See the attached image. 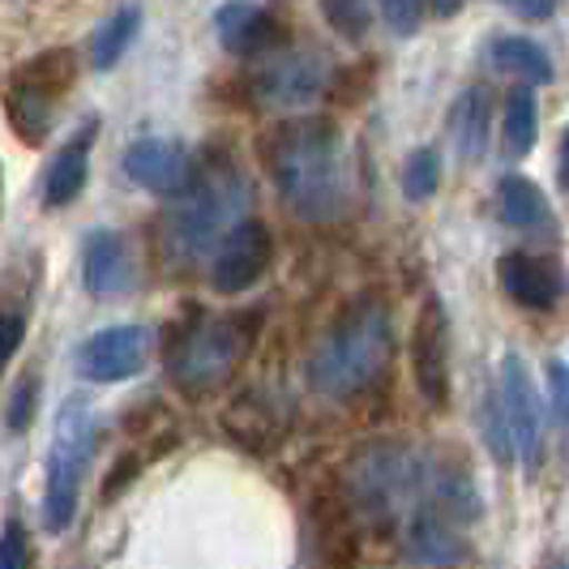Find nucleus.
Wrapping results in <instances>:
<instances>
[{"label":"nucleus","mask_w":569,"mask_h":569,"mask_svg":"<svg viewBox=\"0 0 569 569\" xmlns=\"http://www.w3.org/2000/svg\"><path fill=\"white\" fill-rule=\"evenodd\" d=\"M244 206H249V184L236 171V163L228 159H210L206 168L198 163L189 189L176 198L168 223H163L168 253L180 261H198V257L214 253L223 231L244 219Z\"/></svg>","instance_id":"nucleus-3"},{"label":"nucleus","mask_w":569,"mask_h":569,"mask_svg":"<svg viewBox=\"0 0 569 569\" xmlns=\"http://www.w3.org/2000/svg\"><path fill=\"white\" fill-rule=\"evenodd\" d=\"M402 189H407L411 201H425L441 189V154H437L432 146L416 150V154L407 159V168H402Z\"/></svg>","instance_id":"nucleus-25"},{"label":"nucleus","mask_w":569,"mask_h":569,"mask_svg":"<svg viewBox=\"0 0 569 569\" xmlns=\"http://www.w3.org/2000/svg\"><path fill=\"white\" fill-rule=\"evenodd\" d=\"M342 497L365 518L386 522L402 506L420 501V458L402 441H369V446L351 450L347 467H342Z\"/></svg>","instance_id":"nucleus-5"},{"label":"nucleus","mask_w":569,"mask_h":569,"mask_svg":"<svg viewBox=\"0 0 569 569\" xmlns=\"http://www.w3.org/2000/svg\"><path fill=\"white\" fill-rule=\"evenodd\" d=\"M381 18L395 34H416L425 22V0H381Z\"/></svg>","instance_id":"nucleus-28"},{"label":"nucleus","mask_w":569,"mask_h":569,"mask_svg":"<svg viewBox=\"0 0 569 569\" xmlns=\"http://www.w3.org/2000/svg\"><path fill=\"white\" fill-rule=\"evenodd\" d=\"M214 30H219V43L231 57H257L274 43V18L249 0H228L214 13Z\"/></svg>","instance_id":"nucleus-18"},{"label":"nucleus","mask_w":569,"mask_h":569,"mask_svg":"<svg viewBox=\"0 0 569 569\" xmlns=\"http://www.w3.org/2000/svg\"><path fill=\"white\" fill-rule=\"evenodd\" d=\"M395 351L390 313L381 300H360L321 335L309 356V386L326 399H356L386 372Z\"/></svg>","instance_id":"nucleus-2"},{"label":"nucleus","mask_w":569,"mask_h":569,"mask_svg":"<svg viewBox=\"0 0 569 569\" xmlns=\"http://www.w3.org/2000/svg\"><path fill=\"white\" fill-rule=\"evenodd\" d=\"M257 342V313L236 317H193L176 330L168 347L171 381L189 395L223 386L231 372L244 365Z\"/></svg>","instance_id":"nucleus-4"},{"label":"nucleus","mask_w":569,"mask_h":569,"mask_svg":"<svg viewBox=\"0 0 569 569\" xmlns=\"http://www.w3.org/2000/svg\"><path fill=\"white\" fill-rule=\"evenodd\" d=\"M402 548L420 566H458L471 557V543L458 531L455 518L441 513L437 506H425V501L411 510L407 527H402Z\"/></svg>","instance_id":"nucleus-14"},{"label":"nucleus","mask_w":569,"mask_h":569,"mask_svg":"<svg viewBox=\"0 0 569 569\" xmlns=\"http://www.w3.org/2000/svg\"><path fill=\"white\" fill-rule=\"evenodd\" d=\"M223 425H228L231 437H236V441H244V446H249V437H253V450L274 446V437L283 432V420L270 411V402L261 399V395H244L236 407H228Z\"/></svg>","instance_id":"nucleus-19"},{"label":"nucleus","mask_w":569,"mask_h":569,"mask_svg":"<svg viewBox=\"0 0 569 569\" xmlns=\"http://www.w3.org/2000/svg\"><path fill=\"white\" fill-rule=\"evenodd\" d=\"M506 146L513 154H527L536 146V94L531 90H513L506 103Z\"/></svg>","instance_id":"nucleus-24"},{"label":"nucleus","mask_w":569,"mask_h":569,"mask_svg":"<svg viewBox=\"0 0 569 569\" xmlns=\"http://www.w3.org/2000/svg\"><path fill=\"white\" fill-rule=\"evenodd\" d=\"M270 257H274L270 228H266V223H257V219H240V223L223 231V240L214 244L210 283H214V291H223V296L249 291V287L266 274Z\"/></svg>","instance_id":"nucleus-9"},{"label":"nucleus","mask_w":569,"mask_h":569,"mask_svg":"<svg viewBox=\"0 0 569 569\" xmlns=\"http://www.w3.org/2000/svg\"><path fill=\"white\" fill-rule=\"evenodd\" d=\"M138 27H142V13L138 9H120L116 18H108L103 27L90 34V64L94 69H112L116 60L124 57V48L133 43Z\"/></svg>","instance_id":"nucleus-23"},{"label":"nucleus","mask_w":569,"mask_h":569,"mask_svg":"<svg viewBox=\"0 0 569 569\" xmlns=\"http://www.w3.org/2000/svg\"><path fill=\"white\" fill-rule=\"evenodd\" d=\"M150 360V335L142 326H112L78 347V372L86 381H124L138 377Z\"/></svg>","instance_id":"nucleus-11"},{"label":"nucleus","mask_w":569,"mask_h":569,"mask_svg":"<svg viewBox=\"0 0 569 569\" xmlns=\"http://www.w3.org/2000/svg\"><path fill=\"white\" fill-rule=\"evenodd\" d=\"M103 420L94 407L69 402L60 411L57 437H52V458H48V497H43V527L64 531L78 513V492H82L86 467L99 450Z\"/></svg>","instance_id":"nucleus-6"},{"label":"nucleus","mask_w":569,"mask_h":569,"mask_svg":"<svg viewBox=\"0 0 569 569\" xmlns=\"http://www.w3.org/2000/svg\"><path fill=\"white\" fill-rule=\"evenodd\" d=\"M326 90V69L313 52H279L257 69V99L270 108H300Z\"/></svg>","instance_id":"nucleus-13"},{"label":"nucleus","mask_w":569,"mask_h":569,"mask_svg":"<svg viewBox=\"0 0 569 569\" xmlns=\"http://www.w3.org/2000/svg\"><path fill=\"white\" fill-rule=\"evenodd\" d=\"M27 339V317L18 309H0V369L13 360V351Z\"/></svg>","instance_id":"nucleus-29"},{"label":"nucleus","mask_w":569,"mask_h":569,"mask_svg":"<svg viewBox=\"0 0 569 569\" xmlns=\"http://www.w3.org/2000/svg\"><path fill=\"white\" fill-rule=\"evenodd\" d=\"M73 78H78V60L64 48L27 60L13 73V82L4 86V116L22 142L43 146V138L52 133V120H57V103L73 86Z\"/></svg>","instance_id":"nucleus-8"},{"label":"nucleus","mask_w":569,"mask_h":569,"mask_svg":"<svg viewBox=\"0 0 569 569\" xmlns=\"http://www.w3.org/2000/svg\"><path fill=\"white\" fill-rule=\"evenodd\" d=\"M86 287L94 296H120L133 287V253L120 231H90L82 253Z\"/></svg>","instance_id":"nucleus-16"},{"label":"nucleus","mask_w":569,"mask_h":569,"mask_svg":"<svg viewBox=\"0 0 569 569\" xmlns=\"http://www.w3.org/2000/svg\"><path fill=\"white\" fill-rule=\"evenodd\" d=\"M497 279L506 287V296L518 300L522 309H552L561 296V274L552 261L531 253H506L497 261Z\"/></svg>","instance_id":"nucleus-15"},{"label":"nucleus","mask_w":569,"mask_h":569,"mask_svg":"<svg viewBox=\"0 0 569 569\" xmlns=\"http://www.w3.org/2000/svg\"><path fill=\"white\" fill-rule=\"evenodd\" d=\"M94 133H99V124L86 120L82 129L60 146L57 159H52L48 180H43V201H48L52 210L69 206V201H78V193L86 189V176H90V142H94Z\"/></svg>","instance_id":"nucleus-17"},{"label":"nucleus","mask_w":569,"mask_h":569,"mask_svg":"<svg viewBox=\"0 0 569 569\" xmlns=\"http://www.w3.org/2000/svg\"><path fill=\"white\" fill-rule=\"evenodd\" d=\"M428 4H432V13H437V18H450V13H458V4H462V0H428Z\"/></svg>","instance_id":"nucleus-33"},{"label":"nucleus","mask_w":569,"mask_h":569,"mask_svg":"<svg viewBox=\"0 0 569 569\" xmlns=\"http://www.w3.org/2000/svg\"><path fill=\"white\" fill-rule=\"evenodd\" d=\"M266 168L300 219L326 223L347 210V150L335 120L296 116L279 124L266 142Z\"/></svg>","instance_id":"nucleus-1"},{"label":"nucleus","mask_w":569,"mask_h":569,"mask_svg":"<svg viewBox=\"0 0 569 569\" xmlns=\"http://www.w3.org/2000/svg\"><path fill=\"white\" fill-rule=\"evenodd\" d=\"M548 377H552V416H557V428H566V365L552 360Z\"/></svg>","instance_id":"nucleus-31"},{"label":"nucleus","mask_w":569,"mask_h":569,"mask_svg":"<svg viewBox=\"0 0 569 569\" xmlns=\"http://www.w3.org/2000/svg\"><path fill=\"white\" fill-rule=\"evenodd\" d=\"M488 432L492 446L506 458H518L527 471H540L543 462V407L540 395L531 386V372L518 356L501 360L497 386H492V402H488Z\"/></svg>","instance_id":"nucleus-7"},{"label":"nucleus","mask_w":569,"mask_h":569,"mask_svg":"<svg viewBox=\"0 0 569 569\" xmlns=\"http://www.w3.org/2000/svg\"><path fill=\"white\" fill-rule=\"evenodd\" d=\"M497 214L510 228H536V223L548 219V201H543V193L527 176H506L497 184Z\"/></svg>","instance_id":"nucleus-22"},{"label":"nucleus","mask_w":569,"mask_h":569,"mask_svg":"<svg viewBox=\"0 0 569 569\" xmlns=\"http://www.w3.org/2000/svg\"><path fill=\"white\" fill-rule=\"evenodd\" d=\"M34 377H27L22 386H18V395H13V411H9V428L13 432H22L27 428V420H30V411H34Z\"/></svg>","instance_id":"nucleus-30"},{"label":"nucleus","mask_w":569,"mask_h":569,"mask_svg":"<svg viewBox=\"0 0 569 569\" xmlns=\"http://www.w3.org/2000/svg\"><path fill=\"white\" fill-rule=\"evenodd\" d=\"M450 133L462 159H480L488 146V99L485 90H462L450 112Z\"/></svg>","instance_id":"nucleus-21"},{"label":"nucleus","mask_w":569,"mask_h":569,"mask_svg":"<svg viewBox=\"0 0 569 569\" xmlns=\"http://www.w3.org/2000/svg\"><path fill=\"white\" fill-rule=\"evenodd\" d=\"M513 13H522V18H531V22H543V18H552V9H557V0H506Z\"/></svg>","instance_id":"nucleus-32"},{"label":"nucleus","mask_w":569,"mask_h":569,"mask_svg":"<svg viewBox=\"0 0 569 569\" xmlns=\"http://www.w3.org/2000/svg\"><path fill=\"white\" fill-rule=\"evenodd\" d=\"M321 13L342 39H365L369 34V0H321Z\"/></svg>","instance_id":"nucleus-26"},{"label":"nucleus","mask_w":569,"mask_h":569,"mask_svg":"<svg viewBox=\"0 0 569 569\" xmlns=\"http://www.w3.org/2000/svg\"><path fill=\"white\" fill-rule=\"evenodd\" d=\"M120 168L129 171L133 184H142V189H150V193H159V198H180V193L189 189V180H193L198 163H193V154H189L180 142L142 138V142H133L129 150H124Z\"/></svg>","instance_id":"nucleus-12"},{"label":"nucleus","mask_w":569,"mask_h":569,"mask_svg":"<svg viewBox=\"0 0 569 569\" xmlns=\"http://www.w3.org/2000/svg\"><path fill=\"white\" fill-rule=\"evenodd\" d=\"M411 369L425 402L446 407L450 402V330H446V309L441 300H428L416 330H411Z\"/></svg>","instance_id":"nucleus-10"},{"label":"nucleus","mask_w":569,"mask_h":569,"mask_svg":"<svg viewBox=\"0 0 569 569\" xmlns=\"http://www.w3.org/2000/svg\"><path fill=\"white\" fill-rule=\"evenodd\" d=\"M488 60H492L497 69H506V73L527 78V82H552V60H548V52H543L540 43H531V39L501 34V39L488 43Z\"/></svg>","instance_id":"nucleus-20"},{"label":"nucleus","mask_w":569,"mask_h":569,"mask_svg":"<svg viewBox=\"0 0 569 569\" xmlns=\"http://www.w3.org/2000/svg\"><path fill=\"white\" fill-rule=\"evenodd\" d=\"M0 569H30V540L22 522H4L0 531Z\"/></svg>","instance_id":"nucleus-27"}]
</instances>
